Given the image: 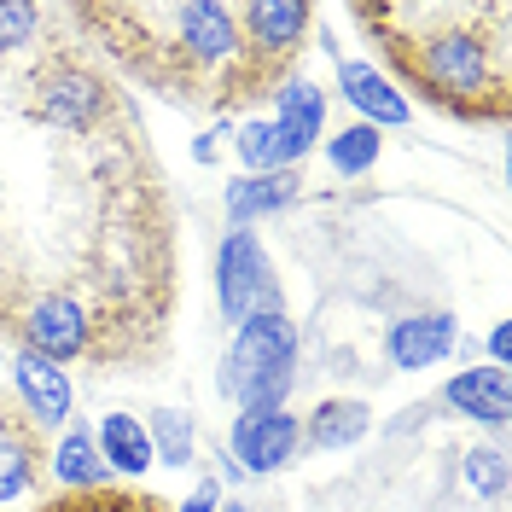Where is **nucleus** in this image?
Returning a JSON list of instances; mask_svg holds the SVG:
<instances>
[{"label":"nucleus","instance_id":"nucleus-25","mask_svg":"<svg viewBox=\"0 0 512 512\" xmlns=\"http://www.w3.org/2000/svg\"><path fill=\"white\" fill-rule=\"evenodd\" d=\"M222 512H251V507H239V501H227V507Z\"/></svg>","mask_w":512,"mask_h":512},{"label":"nucleus","instance_id":"nucleus-23","mask_svg":"<svg viewBox=\"0 0 512 512\" xmlns=\"http://www.w3.org/2000/svg\"><path fill=\"white\" fill-rule=\"evenodd\" d=\"M30 35H35V6H18V0L6 6V0H0V53L24 47Z\"/></svg>","mask_w":512,"mask_h":512},{"label":"nucleus","instance_id":"nucleus-22","mask_svg":"<svg viewBox=\"0 0 512 512\" xmlns=\"http://www.w3.org/2000/svg\"><path fill=\"white\" fill-rule=\"evenodd\" d=\"M466 483L478 495H489V501H501L507 495V454L501 448H472L466 454Z\"/></svg>","mask_w":512,"mask_h":512},{"label":"nucleus","instance_id":"nucleus-2","mask_svg":"<svg viewBox=\"0 0 512 512\" xmlns=\"http://www.w3.org/2000/svg\"><path fill=\"white\" fill-rule=\"evenodd\" d=\"M216 297H222V315L233 326H245L256 315H286V291H280L251 227H233L222 239V251H216Z\"/></svg>","mask_w":512,"mask_h":512},{"label":"nucleus","instance_id":"nucleus-12","mask_svg":"<svg viewBox=\"0 0 512 512\" xmlns=\"http://www.w3.org/2000/svg\"><path fill=\"white\" fill-rule=\"evenodd\" d=\"M291 198H297V181L291 175H245V181H233L227 187V216L239 227H251L256 216H274V210H286Z\"/></svg>","mask_w":512,"mask_h":512},{"label":"nucleus","instance_id":"nucleus-4","mask_svg":"<svg viewBox=\"0 0 512 512\" xmlns=\"http://www.w3.org/2000/svg\"><path fill=\"white\" fill-rule=\"evenodd\" d=\"M419 70L431 76L437 94H478L489 82V64H483V41L466 30H448V35H431V47L419 53Z\"/></svg>","mask_w":512,"mask_h":512},{"label":"nucleus","instance_id":"nucleus-20","mask_svg":"<svg viewBox=\"0 0 512 512\" xmlns=\"http://www.w3.org/2000/svg\"><path fill=\"white\" fill-rule=\"evenodd\" d=\"M332 169L338 175H367L373 163H379V128H367V123H355L344 128V134H332Z\"/></svg>","mask_w":512,"mask_h":512},{"label":"nucleus","instance_id":"nucleus-14","mask_svg":"<svg viewBox=\"0 0 512 512\" xmlns=\"http://www.w3.org/2000/svg\"><path fill=\"white\" fill-rule=\"evenodd\" d=\"M367 425H373V414H367V402H350V396H338V402H320L315 414H309V443L315 448H350L355 437H367Z\"/></svg>","mask_w":512,"mask_h":512},{"label":"nucleus","instance_id":"nucleus-9","mask_svg":"<svg viewBox=\"0 0 512 512\" xmlns=\"http://www.w3.org/2000/svg\"><path fill=\"white\" fill-rule=\"evenodd\" d=\"M320 123H326V99H320L315 82H291V88H280V117H274V134H280V163H297L309 146L320 140Z\"/></svg>","mask_w":512,"mask_h":512},{"label":"nucleus","instance_id":"nucleus-21","mask_svg":"<svg viewBox=\"0 0 512 512\" xmlns=\"http://www.w3.org/2000/svg\"><path fill=\"white\" fill-rule=\"evenodd\" d=\"M239 158L251 163L256 175H280L286 163H280V134H274V123H239Z\"/></svg>","mask_w":512,"mask_h":512},{"label":"nucleus","instance_id":"nucleus-18","mask_svg":"<svg viewBox=\"0 0 512 512\" xmlns=\"http://www.w3.org/2000/svg\"><path fill=\"white\" fill-rule=\"evenodd\" d=\"M53 472H59L70 489H94V483H105V460H99V448L88 431H70L59 448H53Z\"/></svg>","mask_w":512,"mask_h":512},{"label":"nucleus","instance_id":"nucleus-5","mask_svg":"<svg viewBox=\"0 0 512 512\" xmlns=\"http://www.w3.org/2000/svg\"><path fill=\"white\" fill-rule=\"evenodd\" d=\"M24 344L35 355H47V361H70V355L88 350V315H82V303H70V297H41L24 320Z\"/></svg>","mask_w":512,"mask_h":512},{"label":"nucleus","instance_id":"nucleus-17","mask_svg":"<svg viewBox=\"0 0 512 512\" xmlns=\"http://www.w3.org/2000/svg\"><path fill=\"white\" fill-rule=\"evenodd\" d=\"M146 437H152V460H163V466H187L192 448H198L192 419L175 414V408H158V414L146 419Z\"/></svg>","mask_w":512,"mask_h":512},{"label":"nucleus","instance_id":"nucleus-3","mask_svg":"<svg viewBox=\"0 0 512 512\" xmlns=\"http://www.w3.org/2000/svg\"><path fill=\"white\" fill-rule=\"evenodd\" d=\"M233 466L239 472H280L291 454H297V443H303V425L286 414V408H245V414L233 419Z\"/></svg>","mask_w":512,"mask_h":512},{"label":"nucleus","instance_id":"nucleus-15","mask_svg":"<svg viewBox=\"0 0 512 512\" xmlns=\"http://www.w3.org/2000/svg\"><path fill=\"white\" fill-rule=\"evenodd\" d=\"M181 35H187L192 59H227L233 47H239V30H233V18H227L222 6H181Z\"/></svg>","mask_w":512,"mask_h":512},{"label":"nucleus","instance_id":"nucleus-1","mask_svg":"<svg viewBox=\"0 0 512 512\" xmlns=\"http://www.w3.org/2000/svg\"><path fill=\"white\" fill-rule=\"evenodd\" d=\"M297 384V332L286 315H256L239 326L233 350L222 361V390L245 408H286Z\"/></svg>","mask_w":512,"mask_h":512},{"label":"nucleus","instance_id":"nucleus-19","mask_svg":"<svg viewBox=\"0 0 512 512\" xmlns=\"http://www.w3.org/2000/svg\"><path fill=\"white\" fill-rule=\"evenodd\" d=\"M35 454H30V443L0 419V507L6 501H18L24 489H30V478H35V466H30Z\"/></svg>","mask_w":512,"mask_h":512},{"label":"nucleus","instance_id":"nucleus-16","mask_svg":"<svg viewBox=\"0 0 512 512\" xmlns=\"http://www.w3.org/2000/svg\"><path fill=\"white\" fill-rule=\"evenodd\" d=\"M309 24V6H297V0H262V6H245V30H251L256 47H268V53H280L291 47L297 35Z\"/></svg>","mask_w":512,"mask_h":512},{"label":"nucleus","instance_id":"nucleus-13","mask_svg":"<svg viewBox=\"0 0 512 512\" xmlns=\"http://www.w3.org/2000/svg\"><path fill=\"white\" fill-rule=\"evenodd\" d=\"M99 460H111L117 472H146L152 466V437H146V425L134 414H105L99 419Z\"/></svg>","mask_w":512,"mask_h":512},{"label":"nucleus","instance_id":"nucleus-11","mask_svg":"<svg viewBox=\"0 0 512 512\" xmlns=\"http://www.w3.org/2000/svg\"><path fill=\"white\" fill-rule=\"evenodd\" d=\"M338 88H344V99L367 117V128H402L408 123V99L396 94L373 64H355V59L338 64Z\"/></svg>","mask_w":512,"mask_h":512},{"label":"nucleus","instance_id":"nucleus-7","mask_svg":"<svg viewBox=\"0 0 512 512\" xmlns=\"http://www.w3.org/2000/svg\"><path fill=\"white\" fill-rule=\"evenodd\" d=\"M35 105L59 128H88L105 111V94H99V82L88 70H47L41 88H35Z\"/></svg>","mask_w":512,"mask_h":512},{"label":"nucleus","instance_id":"nucleus-24","mask_svg":"<svg viewBox=\"0 0 512 512\" xmlns=\"http://www.w3.org/2000/svg\"><path fill=\"white\" fill-rule=\"evenodd\" d=\"M210 507H216V483H204V489H198V495H192L181 512H210Z\"/></svg>","mask_w":512,"mask_h":512},{"label":"nucleus","instance_id":"nucleus-8","mask_svg":"<svg viewBox=\"0 0 512 512\" xmlns=\"http://www.w3.org/2000/svg\"><path fill=\"white\" fill-rule=\"evenodd\" d=\"M12 379H18V396H24V408H30L35 425H64L70 419V379H64L59 361L24 350L12 361Z\"/></svg>","mask_w":512,"mask_h":512},{"label":"nucleus","instance_id":"nucleus-10","mask_svg":"<svg viewBox=\"0 0 512 512\" xmlns=\"http://www.w3.org/2000/svg\"><path fill=\"white\" fill-rule=\"evenodd\" d=\"M443 402L454 414L478 419V425H507L512 414V396H507V367H472L460 379H448Z\"/></svg>","mask_w":512,"mask_h":512},{"label":"nucleus","instance_id":"nucleus-6","mask_svg":"<svg viewBox=\"0 0 512 512\" xmlns=\"http://www.w3.org/2000/svg\"><path fill=\"white\" fill-rule=\"evenodd\" d=\"M448 350H454V315H408L384 332V355H390V367H402V373L437 367Z\"/></svg>","mask_w":512,"mask_h":512}]
</instances>
